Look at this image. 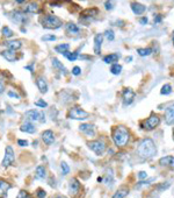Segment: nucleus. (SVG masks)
Here are the masks:
<instances>
[{"instance_id":"nucleus-27","label":"nucleus","mask_w":174,"mask_h":198,"mask_svg":"<svg viewBox=\"0 0 174 198\" xmlns=\"http://www.w3.org/2000/svg\"><path fill=\"white\" fill-rule=\"evenodd\" d=\"M20 131L25 133H29V134H33V133L36 132V128H35V126L30 121H27V123H25V124H22L20 126Z\"/></svg>"},{"instance_id":"nucleus-34","label":"nucleus","mask_w":174,"mask_h":198,"mask_svg":"<svg viewBox=\"0 0 174 198\" xmlns=\"http://www.w3.org/2000/svg\"><path fill=\"white\" fill-rule=\"evenodd\" d=\"M1 34H2V36H4V37H7V38H9V37H12V36L14 35L13 31H12L9 27H7V26L2 27V29H1Z\"/></svg>"},{"instance_id":"nucleus-31","label":"nucleus","mask_w":174,"mask_h":198,"mask_svg":"<svg viewBox=\"0 0 174 198\" xmlns=\"http://www.w3.org/2000/svg\"><path fill=\"white\" fill-rule=\"evenodd\" d=\"M52 66H54V68H56V69H58V70H60L62 72L66 73V69H65V66H63V63H62L59 60H57V58H52Z\"/></svg>"},{"instance_id":"nucleus-54","label":"nucleus","mask_w":174,"mask_h":198,"mask_svg":"<svg viewBox=\"0 0 174 198\" xmlns=\"http://www.w3.org/2000/svg\"><path fill=\"white\" fill-rule=\"evenodd\" d=\"M98 182H102V177H98Z\"/></svg>"},{"instance_id":"nucleus-16","label":"nucleus","mask_w":174,"mask_h":198,"mask_svg":"<svg viewBox=\"0 0 174 198\" xmlns=\"http://www.w3.org/2000/svg\"><path fill=\"white\" fill-rule=\"evenodd\" d=\"M102 41H103V35L102 34H96L94 36V54L99 55L101 51L102 47Z\"/></svg>"},{"instance_id":"nucleus-21","label":"nucleus","mask_w":174,"mask_h":198,"mask_svg":"<svg viewBox=\"0 0 174 198\" xmlns=\"http://www.w3.org/2000/svg\"><path fill=\"white\" fill-rule=\"evenodd\" d=\"M9 189H11V184L5 179H0V198H6Z\"/></svg>"},{"instance_id":"nucleus-36","label":"nucleus","mask_w":174,"mask_h":198,"mask_svg":"<svg viewBox=\"0 0 174 198\" xmlns=\"http://www.w3.org/2000/svg\"><path fill=\"white\" fill-rule=\"evenodd\" d=\"M60 170H62V174L63 175H67L70 172V167L66 162H62L60 163Z\"/></svg>"},{"instance_id":"nucleus-18","label":"nucleus","mask_w":174,"mask_h":198,"mask_svg":"<svg viewBox=\"0 0 174 198\" xmlns=\"http://www.w3.org/2000/svg\"><path fill=\"white\" fill-rule=\"evenodd\" d=\"M130 7H131L132 12H134L136 15H142L145 11H146V7H145L144 5H143V4H139V2H137V1H132V2L130 4Z\"/></svg>"},{"instance_id":"nucleus-42","label":"nucleus","mask_w":174,"mask_h":198,"mask_svg":"<svg viewBox=\"0 0 174 198\" xmlns=\"http://www.w3.org/2000/svg\"><path fill=\"white\" fill-rule=\"evenodd\" d=\"M170 188V183L168 182H165V183H163V184H160L159 187H158V190L159 191H163V190H166V189H168Z\"/></svg>"},{"instance_id":"nucleus-19","label":"nucleus","mask_w":174,"mask_h":198,"mask_svg":"<svg viewBox=\"0 0 174 198\" xmlns=\"http://www.w3.org/2000/svg\"><path fill=\"white\" fill-rule=\"evenodd\" d=\"M98 14H99V9H98V8H95V7L87 8V9H85V11L81 12L80 19L83 18V19H88V20H91L93 16H95V15H98Z\"/></svg>"},{"instance_id":"nucleus-30","label":"nucleus","mask_w":174,"mask_h":198,"mask_svg":"<svg viewBox=\"0 0 174 198\" xmlns=\"http://www.w3.org/2000/svg\"><path fill=\"white\" fill-rule=\"evenodd\" d=\"M63 56H65L69 61H71V62H73V61H76L78 57H79V54L77 53V51H73V53H70L69 50L67 51H65L64 54H63Z\"/></svg>"},{"instance_id":"nucleus-15","label":"nucleus","mask_w":174,"mask_h":198,"mask_svg":"<svg viewBox=\"0 0 174 198\" xmlns=\"http://www.w3.org/2000/svg\"><path fill=\"white\" fill-rule=\"evenodd\" d=\"M42 140H43V142L45 143V145H48V146H50V145H52L54 143V141H55V135H54V132L52 131H50V130H47V131H44V132L42 133Z\"/></svg>"},{"instance_id":"nucleus-33","label":"nucleus","mask_w":174,"mask_h":198,"mask_svg":"<svg viewBox=\"0 0 174 198\" xmlns=\"http://www.w3.org/2000/svg\"><path fill=\"white\" fill-rule=\"evenodd\" d=\"M110 72H112L113 75H120V73L122 72V66L118 64V63L112 64V66H110Z\"/></svg>"},{"instance_id":"nucleus-22","label":"nucleus","mask_w":174,"mask_h":198,"mask_svg":"<svg viewBox=\"0 0 174 198\" xmlns=\"http://www.w3.org/2000/svg\"><path fill=\"white\" fill-rule=\"evenodd\" d=\"M36 85H37V88H38L41 93H47L48 92V84H47V80L43 77H37Z\"/></svg>"},{"instance_id":"nucleus-53","label":"nucleus","mask_w":174,"mask_h":198,"mask_svg":"<svg viewBox=\"0 0 174 198\" xmlns=\"http://www.w3.org/2000/svg\"><path fill=\"white\" fill-rule=\"evenodd\" d=\"M15 1H16L18 4H22V2H25L26 0H15Z\"/></svg>"},{"instance_id":"nucleus-2","label":"nucleus","mask_w":174,"mask_h":198,"mask_svg":"<svg viewBox=\"0 0 174 198\" xmlns=\"http://www.w3.org/2000/svg\"><path fill=\"white\" fill-rule=\"evenodd\" d=\"M137 154L142 159H151L157 154V148L152 139L146 137L137 147Z\"/></svg>"},{"instance_id":"nucleus-43","label":"nucleus","mask_w":174,"mask_h":198,"mask_svg":"<svg viewBox=\"0 0 174 198\" xmlns=\"http://www.w3.org/2000/svg\"><path fill=\"white\" fill-rule=\"evenodd\" d=\"M105 6H106V9H108V11L113 9V8H114L113 0H107V1H106V4H105Z\"/></svg>"},{"instance_id":"nucleus-14","label":"nucleus","mask_w":174,"mask_h":198,"mask_svg":"<svg viewBox=\"0 0 174 198\" xmlns=\"http://www.w3.org/2000/svg\"><path fill=\"white\" fill-rule=\"evenodd\" d=\"M4 44L6 46L7 49H11V50H14V51L20 50V49L22 48V42H21L20 40H11V41H6Z\"/></svg>"},{"instance_id":"nucleus-1","label":"nucleus","mask_w":174,"mask_h":198,"mask_svg":"<svg viewBox=\"0 0 174 198\" xmlns=\"http://www.w3.org/2000/svg\"><path fill=\"white\" fill-rule=\"evenodd\" d=\"M112 139H113L116 147H118V148L125 147L127 143L129 142V139H130L129 130L127 127L122 126V125L113 127V130H112Z\"/></svg>"},{"instance_id":"nucleus-49","label":"nucleus","mask_w":174,"mask_h":198,"mask_svg":"<svg viewBox=\"0 0 174 198\" xmlns=\"http://www.w3.org/2000/svg\"><path fill=\"white\" fill-rule=\"evenodd\" d=\"M161 20H163V18H161V15H157V16H154V24H159V22H161Z\"/></svg>"},{"instance_id":"nucleus-39","label":"nucleus","mask_w":174,"mask_h":198,"mask_svg":"<svg viewBox=\"0 0 174 198\" xmlns=\"http://www.w3.org/2000/svg\"><path fill=\"white\" fill-rule=\"evenodd\" d=\"M36 196H37V198H44L47 196V192H45L43 189L38 188V189L36 190Z\"/></svg>"},{"instance_id":"nucleus-58","label":"nucleus","mask_w":174,"mask_h":198,"mask_svg":"<svg viewBox=\"0 0 174 198\" xmlns=\"http://www.w3.org/2000/svg\"><path fill=\"white\" fill-rule=\"evenodd\" d=\"M173 34H174V32H173Z\"/></svg>"},{"instance_id":"nucleus-44","label":"nucleus","mask_w":174,"mask_h":198,"mask_svg":"<svg viewBox=\"0 0 174 198\" xmlns=\"http://www.w3.org/2000/svg\"><path fill=\"white\" fill-rule=\"evenodd\" d=\"M72 73H73L74 76H79V75L81 73V69H80L79 66H74V68L72 69Z\"/></svg>"},{"instance_id":"nucleus-35","label":"nucleus","mask_w":174,"mask_h":198,"mask_svg":"<svg viewBox=\"0 0 174 198\" xmlns=\"http://www.w3.org/2000/svg\"><path fill=\"white\" fill-rule=\"evenodd\" d=\"M161 95H165V96H168L172 93V86L171 84H165L163 88H161V91H160Z\"/></svg>"},{"instance_id":"nucleus-47","label":"nucleus","mask_w":174,"mask_h":198,"mask_svg":"<svg viewBox=\"0 0 174 198\" xmlns=\"http://www.w3.org/2000/svg\"><path fill=\"white\" fill-rule=\"evenodd\" d=\"M146 177H147V174H146L145 171H139V172H138V178H139V179H144Z\"/></svg>"},{"instance_id":"nucleus-55","label":"nucleus","mask_w":174,"mask_h":198,"mask_svg":"<svg viewBox=\"0 0 174 198\" xmlns=\"http://www.w3.org/2000/svg\"><path fill=\"white\" fill-rule=\"evenodd\" d=\"M54 198H66L65 196H56V197H54Z\"/></svg>"},{"instance_id":"nucleus-20","label":"nucleus","mask_w":174,"mask_h":198,"mask_svg":"<svg viewBox=\"0 0 174 198\" xmlns=\"http://www.w3.org/2000/svg\"><path fill=\"white\" fill-rule=\"evenodd\" d=\"M159 165L161 167H167L174 170V156H165L159 160Z\"/></svg>"},{"instance_id":"nucleus-3","label":"nucleus","mask_w":174,"mask_h":198,"mask_svg":"<svg viewBox=\"0 0 174 198\" xmlns=\"http://www.w3.org/2000/svg\"><path fill=\"white\" fill-rule=\"evenodd\" d=\"M41 21H42V27L45 28V29H58L63 25L62 20L58 16L52 15V14L44 15Z\"/></svg>"},{"instance_id":"nucleus-17","label":"nucleus","mask_w":174,"mask_h":198,"mask_svg":"<svg viewBox=\"0 0 174 198\" xmlns=\"http://www.w3.org/2000/svg\"><path fill=\"white\" fill-rule=\"evenodd\" d=\"M1 56H2L5 60H7L8 62H11V63H13V62H15V61L18 60L16 53H15L14 50H11V49L2 50V51H1Z\"/></svg>"},{"instance_id":"nucleus-23","label":"nucleus","mask_w":174,"mask_h":198,"mask_svg":"<svg viewBox=\"0 0 174 198\" xmlns=\"http://www.w3.org/2000/svg\"><path fill=\"white\" fill-rule=\"evenodd\" d=\"M65 31H66V33L70 34V35H78V34L80 33V28L76 24H73V22H69L65 26Z\"/></svg>"},{"instance_id":"nucleus-8","label":"nucleus","mask_w":174,"mask_h":198,"mask_svg":"<svg viewBox=\"0 0 174 198\" xmlns=\"http://www.w3.org/2000/svg\"><path fill=\"white\" fill-rule=\"evenodd\" d=\"M25 117L29 121H41V123L45 121L44 112H40L37 110H29L25 113Z\"/></svg>"},{"instance_id":"nucleus-24","label":"nucleus","mask_w":174,"mask_h":198,"mask_svg":"<svg viewBox=\"0 0 174 198\" xmlns=\"http://www.w3.org/2000/svg\"><path fill=\"white\" fill-rule=\"evenodd\" d=\"M79 130L81 131V132L86 133L88 136H94V126L93 125H91V124H81L80 126H79Z\"/></svg>"},{"instance_id":"nucleus-38","label":"nucleus","mask_w":174,"mask_h":198,"mask_svg":"<svg viewBox=\"0 0 174 198\" xmlns=\"http://www.w3.org/2000/svg\"><path fill=\"white\" fill-rule=\"evenodd\" d=\"M16 198H31V196H30V194H29L28 191L21 190V191L19 192V195H18V197Z\"/></svg>"},{"instance_id":"nucleus-29","label":"nucleus","mask_w":174,"mask_h":198,"mask_svg":"<svg viewBox=\"0 0 174 198\" xmlns=\"http://www.w3.org/2000/svg\"><path fill=\"white\" fill-rule=\"evenodd\" d=\"M70 49V46L67 44V43H62V44H57L56 47H55V50H56V53L58 54H64L65 51H67Z\"/></svg>"},{"instance_id":"nucleus-13","label":"nucleus","mask_w":174,"mask_h":198,"mask_svg":"<svg viewBox=\"0 0 174 198\" xmlns=\"http://www.w3.org/2000/svg\"><path fill=\"white\" fill-rule=\"evenodd\" d=\"M41 12L40 6L36 1H29L28 4L25 7V13H29V14H38Z\"/></svg>"},{"instance_id":"nucleus-6","label":"nucleus","mask_w":174,"mask_h":198,"mask_svg":"<svg viewBox=\"0 0 174 198\" xmlns=\"http://www.w3.org/2000/svg\"><path fill=\"white\" fill-rule=\"evenodd\" d=\"M87 146H88V148H89L92 152H94L98 156L103 155V153L106 152V145H105V142L101 141V140L89 141V142H87Z\"/></svg>"},{"instance_id":"nucleus-28","label":"nucleus","mask_w":174,"mask_h":198,"mask_svg":"<svg viewBox=\"0 0 174 198\" xmlns=\"http://www.w3.org/2000/svg\"><path fill=\"white\" fill-rule=\"evenodd\" d=\"M128 195H129V189H127V188H122V189L117 190L115 194H114V196H113L112 198H125Z\"/></svg>"},{"instance_id":"nucleus-32","label":"nucleus","mask_w":174,"mask_h":198,"mask_svg":"<svg viewBox=\"0 0 174 198\" xmlns=\"http://www.w3.org/2000/svg\"><path fill=\"white\" fill-rule=\"evenodd\" d=\"M137 53H138L139 56L144 57V56H149V55L152 54V49H151V48H138V49H137Z\"/></svg>"},{"instance_id":"nucleus-4","label":"nucleus","mask_w":174,"mask_h":198,"mask_svg":"<svg viewBox=\"0 0 174 198\" xmlns=\"http://www.w3.org/2000/svg\"><path fill=\"white\" fill-rule=\"evenodd\" d=\"M67 117L70 119H73V120H86L89 117V113L83 110L81 107L79 106H74V107H71L69 113H67Z\"/></svg>"},{"instance_id":"nucleus-50","label":"nucleus","mask_w":174,"mask_h":198,"mask_svg":"<svg viewBox=\"0 0 174 198\" xmlns=\"http://www.w3.org/2000/svg\"><path fill=\"white\" fill-rule=\"evenodd\" d=\"M4 91H5V88H4L2 83L0 82V95H2V93H4Z\"/></svg>"},{"instance_id":"nucleus-37","label":"nucleus","mask_w":174,"mask_h":198,"mask_svg":"<svg viewBox=\"0 0 174 198\" xmlns=\"http://www.w3.org/2000/svg\"><path fill=\"white\" fill-rule=\"evenodd\" d=\"M105 36L107 37V40H108V41H114V38H115V34H114V32H113L112 29H109V31H106Z\"/></svg>"},{"instance_id":"nucleus-26","label":"nucleus","mask_w":174,"mask_h":198,"mask_svg":"<svg viewBox=\"0 0 174 198\" xmlns=\"http://www.w3.org/2000/svg\"><path fill=\"white\" fill-rule=\"evenodd\" d=\"M120 57H121V55L120 54H109V55H107V56H105L103 57V62L106 63V64H114L116 63L118 60H120Z\"/></svg>"},{"instance_id":"nucleus-51","label":"nucleus","mask_w":174,"mask_h":198,"mask_svg":"<svg viewBox=\"0 0 174 198\" xmlns=\"http://www.w3.org/2000/svg\"><path fill=\"white\" fill-rule=\"evenodd\" d=\"M25 69L29 70L30 72H34V69H33V66H25Z\"/></svg>"},{"instance_id":"nucleus-48","label":"nucleus","mask_w":174,"mask_h":198,"mask_svg":"<svg viewBox=\"0 0 174 198\" xmlns=\"http://www.w3.org/2000/svg\"><path fill=\"white\" fill-rule=\"evenodd\" d=\"M147 21H149V20H147V18H146V16H143V18H141V19H139V24H141V25H143V26L147 24Z\"/></svg>"},{"instance_id":"nucleus-46","label":"nucleus","mask_w":174,"mask_h":198,"mask_svg":"<svg viewBox=\"0 0 174 198\" xmlns=\"http://www.w3.org/2000/svg\"><path fill=\"white\" fill-rule=\"evenodd\" d=\"M7 95H8L9 97H12V98L20 99V96H19L18 93H15V92H13V91H8V92H7Z\"/></svg>"},{"instance_id":"nucleus-9","label":"nucleus","mask_w":174,"mask_h":198,"mask_svg":"<svg viewBox=\"0 0 174 198\" xmlns=\"http://www.w3.org/2000/svg\"><path fill=\"white\" fill-rule=\"evenodd\" d=\"M14 160H15L14 150H13V148H12L11 146H7V147L5 148V156H4V159H2L1 165H2L4 168H7V167H9V165L14 162Z\"/></svg>"},{"instance_id":"nucleus-56","label":"nucleus","mask_w":174,"mask_h":198,"mask_svg":"<svg viewBox=\"0 0 174 198\" xmlns=\"http://www.w3.org/2000/svg\"><path fill=\"white\" fill-rule=\"evenodd\" d=\"M173 46H174V37H173Z\"/></svg>"},{"instance_id":"nucleus-5","label":"nucleus","mask_w":174,"mask_h":198,"mask_svg":"<svg viewBox=\"0 0 174 198\" xmlns=\"http://www.w3.org/2000/svg\"><path fill=\"white\" fill-rule=\"evenodd\" d=\"M159 124H160V118H159V115L152 113L146 120H144V121L141 124V126H142V128L145 130V131H152V130L157 128V127L159 126Z\"/></svg>"},{"instance_id":"nucleus-11","label":"nucleus","mask_w":174,"mask_h":198,"mask_svg":"<svg viewBox=\"0 0 174 198\" xmlns=\"http://www.w3.org/2000/svg\"><path fill=\"white\" fill-rule=\"evenodd\" d=\"M80 189H81L80 182H79L76 177L71 178V179H70V183H69V192H70V195H71V196L78 195L79 191H80Z\"/></svg>"},{"instance_id":"nucleus-12","label":"nucleus","mask_w":174,"mask_h":198,"mask_svg":"<svg viewBox=\"0 0 174 198\" xmlns=\"http://www.w3.org/2000/svg\"><path fill=\"white\" fill-rule=\"evenodd\" d=\"M165 123L167 125H174V101L165 110Z\"/></svg>"},{"instance_id":"nucleus-57","label":"nucleus","mask_w":174,"mask_h":198,"mask_svg":"<svg viewBox=\"0 0 174 198\" xmlns=\"http://www.w3.org/2000/svg\"><path fill=\"white\" fill-rule=\"evenodd\" d=\"M173 139H174V131H173Z\"/></svg>"},{"instance_id":"nucleus-41","label":"nucleus","mask_w":174,"mask_h":198,"mask_svg":"<svg viewBox=\"0 0 174 198\" xmlns=\"http://www.w3.org/2000/svg\"><path fill=\"white\" fill-rule=\"evenodd\" d=\"M56 40V36L55 35H45V36H42V41H55Z\"/></svg>"},{"instance_id":"nucleus-52","label":"nucleus","mask_w":174,"mask_h":198,"mask_svg":"<svg viewBox=\"0 0 174 198\" xmlns=\"http://www.w3.org/2000/svg\"><path fill=\"white\" fill-rule=\"evenodd\" d=\"M125 61H127V62H130V61H132V57H131V56H129V57H127V58H125Z\"/></svg>"},{"instance_id":"nucleus-45","label":"nucleus","mask_w":174,"mask_h":198,"mask_svg":"<svg viewBox=\"0 0 174 198\" xmlns=\"http://www.w3.org/2000/svg\"><path fill=\"white\" fill-rule=\"evenodd\" d=\"M18 145H19L20 147H27V146H28V141H27V140H21V139H19V140H18Z\"/></svg>"},{"instance_id":"nucleus-10","label":"nucleus","mask_w":174,"mask_h":198,"mask_svg":"<svg viewBox=\"0 0 174 198\" xmlns=\"http://www.w3.org/2000/svg\"><path fill=\"white\" fill-rule=\"evenodd\" d=\"M135 96H136V92H135L131 88H125V89H123V91H122L123 104H124L125 106L132 104V101H134V99H135Z\"/></svg>"},{"instance_id":"nucleus-7","label":"nucleus","mask_w":174,"mask_h":198,"mask_svg":"<svg viewBox=\"0 0 174 198\" xmlns=\"http://www.w3.org/2000/svg\"><path fill=\"white\" fill-rule=\"evenodd\" d=\"M8 18H9L14 24H18V25H23V24L28 20V18L26 16V13H23V12H21V11H16V9L9 12V13H8Z\"/></svg>"},{"instance_id":"nucleus-25","label":"nucleus","mask_w":174,"mask_h":198,"mask_svg":"<svg viewBox=\"0 0 174 198\" xmlns=\"http://www.w3.org/2000/svg\"><path fill=\"white\" fill-rule=\"evenodd\" d=\"M47 177V169L44 165H37L35 170V178L37 179H44Z\"/></svg>"},{"instance_id":"nucleus-40","label":"nucleus","mask_w":174,"mask_h":198,"mask_svg":"<svg viewBox=\"0 0 174 198\" xmlns=\"http://www.w3.org/2000/svg\"><path fill=\"white\" fill-rule=\"evenodd\" d=\"M35 106H38V107L44 108V107H48V104H47L44 100H37V101H35Z\"/></svg>"}]
</instances>
